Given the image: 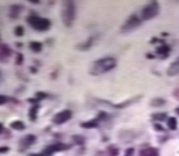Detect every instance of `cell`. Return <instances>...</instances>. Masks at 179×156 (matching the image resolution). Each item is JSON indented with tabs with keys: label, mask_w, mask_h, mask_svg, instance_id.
Segmentation results:
<instances>
[{
	"label": "cell",
	"mask_w": 179,
	"mask_h": 156,
	"mask_svg": "<svg viewBox=\"0 0 179 156\" xmlns=\"http://www.w3.org/2000/svg\"><path fill=\"white\" fill-rule=\"evenodd\" d=\"M118 62L113 57H105L95 61L90 68V74L92 76H100L112 71L117 67Z\"/></svg>",
	"instance_id": "6da1fadb"
},
{
	"label": "cell",
	"mask_w": 179,
	"mask_h": 156,
	"mask_svg": "<svg viewBox=\"0 0 179 156\" xmlns=\"http://www.w3.org/2000/svg\"><path fill=\"white\" fill-rule=\"evenodd\" d=\"M76 17V7L74 1H63L61 8V18L65 27H72Z\"/></svg>",
	"instance_id": "7a4b0ae2"
},
{
	"label": "cell",
	"mask_w": 179,
	"mask_h": 156,
	"mask_svg": "<svg viewBox=\"0 0 179 156\" xmlns=\"http://www.w3.org/2000/svg\"><path fill=\"white\" fill-rule=\"evenodd\" d=\"M26 23L30 25V27L37 32H46L52 25V23L49 19L46 17L38 16L36 15H31L27 16Z\"/></svg>",
	"instance_id": "3957f363"
},
{
	"label": "cell",
	"mask_w": 179,
	"mask_h": 156,
	"mask_svg": "<svg viewBox=\"0 0 179 156\" xmlns=\"http://www.w3.org/2000/svg\"><path fill=\"white\" fill-rule=\"evenodd\" d=\"M159 4L158 1H151L148 5H146L141 10V20L148 21L155 18L159 14Z\"/></svg>",
	"instance_id": "277c9868"
},
{
	"label": "cell",
	"mask_w": 179,
	"mask_h": 156,
	"mask_svg": "<svg viewBox=\"0 0 179 156\" xmlns=\"http://www.w3.org/2000/svg\"><path fill=\"white\" fill-rule=\"evenodd\" d=\"M141 25V18H139L137 15L133 14L131 16H130L123 23L122 25L120 26V32L122 34H130L134 32L136 29H138Z\"/></svg>",
	"instance_id": "5b68a950"
},
{
	"label": "cell",
	"mask_w": 179,
	"mask_h": 156,
	"mask_svg": "<svg viewBox=\"0 0 179 156\" xmlns=\"http://www.w3.org/2000/svg\"><path fill=\"white\" fill-rule=\"evenodd\" d=\"M142 96L141 95H139V96H135V97H132L130 99L125 100L124 102H121L120 104H112L111 102L108 100H103V99H97V100L99 101L100 103H102V104H107L109 105L110 107H112V108H119V109H122V108H126L130 106H132L133 104L135 103H138L139 101L141 100Z\"/></svg>",
	"instance_id": "8992f818"
},
{
	"label": "cell",
	"mask_w": 179,
	"mask_h": 156,
	"mask_svg": "<svg viewBox=\"0 0 179 156\" xmlns=\"http://www.w3.org/2000/svg\"><path fill=\"white\" fill-rule=\"evenodd\" d=\"M72 117H73V111L70 109H64V110L56 113L53 117L52 122L57 126H60V125L67 123L69 120H71Z\"/></svg>",
	"instance_id": "52a82bcc"
},
{
	"label": "cell",
	"mask_w": 179,
	"mask_h": 156,
	"mask_svg": "<svg viewBox=\"0 0 179 156\" xmlns=\"http://www.w3.org/2000/svg\"><path fill=\"white\" fill-rule=\"evenodd\" d=\"M70 147H71V145H65L63 143H57V144L51 145H48V146L45 147L41 152V154L43 156H52L54 153L68 150Z\"/></svg>",
	"instance_id": "ba28073f"
},
{
	"label": "cell",
	"mask_w": 179,
	"mask_h": 156,
	"mask_svg": "<svg viewBox=\"0 0 179 156\" xmlns=\"http://www.w3.org/2000/svg\"><path fill=\"white\" fill-rule=\"evenodd\" d=\"M35 142H36V136L35 135L28 134L19 140V147L20 149L26 150L31 145H33Z\"/></svg>",
	"instance_id": "9c48e42d"
},
{
	"label": "cell",
	"mask_w": 179,
	"mask_h": 156,
	"mask_svg": "<svg viewBox=\"0 0 179 156\" xmlns=\"http://www.w3.org/2000/svg\"><path fill=\"white\" fill-rule=\"evenodd\" d=\"M13 54V51L8 44H0V62H7Z\"/></svg>",
	"instance_id": "30bf717a"
},
{
	"label": "cell",
	"mask_w": 179,
	"mask_h": 156,
	"mask_svg": "<svg viewBox=\"0 0 179 156\" xmlns=\"http://www.w3.org/2000/svg\"><path fill=\"white\" fill-rule=\"evenodd\" d=\"M171 48L168 44H167L164 41L161 43V45L158 46L155 50V53L159 57L161 60H165L169 56Z\"/></svg>",
	"instance_id": "8fae6325"
},
{
	"label": "cell",
	"mask_w": 179,
	"mask_h": 156,
	"mask_svg": "<svg viewBox=\"0 0 179 156\" xmlns=\"http://www.w3.org/2000/svg\"><path fill=\"white\" fill-rule=\"evenodd\" d=\"M95 36H90L86 41L84 42H82V43H81V44H77L76 45V49L77 50H79V51H82V52H85V51H89L93 44H94V42H95Z\"/></svg>",
	"instance_id": "7c38bea8"
},
{
	"label": "cell",
	"mask_w": 179,
	"mask_h": 156,
	"mask_svg": "<svg viewBox=\"0 0 179 156\" xmlns=\"http://www.w3.org/2000/svg\"><path fill=\"white\" fill-rule=\"evenodd\" d=\"M167 74L169 77H175L179 74V57H177L171 64L168 66Z\"/></svg>",
	"instance_id": "4fadbf2b"
},
{
	"label": "cell",
	"mask_w": 179,
	"mask_h": 156,
	"mask_svg": "<svg viewBox=\"0 0 179 156\" xmlns=\"http://www.w3.org/2000/svg\"><path fill=\"white\" fill-rule=\"evenodd\" d=\"M23 7L20 5H12L9 9V17L12 19H17L23 11Z\"/></svg>",
	"instance_id": "5bb4252c"
},
{
	"label": "cell",
	"mask_w": 179,
	"mask_h": 156,
	"mask_svg": "<svg viewBox=\"0 0 179 156\" xmlns=\"http://www.w3.org/2000/svg\"><path fill=\"white\" fill-rule=\"evenodd\" d=\"M139 156H159V152L155 147L144 148L139 152Z\"/></svg>",
	"instance_id": "9a60e30c"
},
{
	"label": "cell",
	"mask_w": 179,
	"mask_h": 156,
	"mask_svg": "<svg viewBox=\"0 0 179 156\" xmlns=\"http://www.w3.org/2000/svg\"><path fill=\"white\" fill-rule=\"evenodd\" d=\"M39 109H40V105L39 104L32 105V107L30 108V109L28 111V117L32 122H35L36 119H37Z\"/></svg>",
	"instance_id": "2e32d148"
},
{
	"label": "cell",
	"mask_w": 179,
	"mask_h": 156,
	"mask_svg": "<svg viewBox=\"0 0 179 156\" xmlns=\"http://www.w3.org/2000/svg\"><path fill=\"white\" fill-rule=\"evenodd\" d=\"M100 125V122L96 118L90 120V121H87V122H83L81 124V126L82 128L85 129H92V128H97Z\"/></svg>",
	"instance_id": "e0dca14e"
},
{
	"label": "cell",
	"mask_w": 179,
	"mask_h": 156,
	"mask_svg": "<svg viewBox=\"0 0 179 156\" xmlns=\"http://www.w3.org/2000/svg\"><path fill=\"white\" fill-rule=\"evenodd\" d=\"M29 48L30 50L35 53H39L40 52H42L43 50V44L40 43V42H36V41H34V42H31L29 44Z\"/></svg>",
	"instance_id": "ac0fdd59"
},
{
	"label": "cell",
	"mask_w": 179,
	"mask_h": 156,
	"mask_svg": "<svg viewBox=\"0 0 179 156\" xmlns=\"http://www.w3.org/2000/svg\"><path fill=\"white\" fill-rule=\"evenodd\" d=\"M10 127L14 130H16V131H23L26 129V125L24 122L20 121V120H16V121H13L10 123Z\"/></svg>",
	"instance_id": "d6986e66"
},
{
	"label": "cell",
	"mask_w": 179,
	"mask_h": 156,
	"mask_svg": "<svg viewBox=\"0 0 179 156\" xmlns=\"http://www.w3.org/2000/svg\"><path fill=\"white\" fill-rule=\"evenodd\" d=\"M151 119L153 121H160L163 122L166 119H167V114L165 112H158L151 115Z\"/></svg>",
	"instance_id": "ffe728a7"
},
{
	"label": "cell",
	"mask_w": 179,
	"mask_h": 156,
	"mask_svg": "<svg viewBox=\"0 0 179 156\" xmlns=\"http://www.w3.org/2000/svg\"><path fill=\"white\" fill-rule=\"evenodd\" d=\"M167 127L169 130L175 131L177 128V120L174 117H170L167 120Z\"/></svg>",
	"instance_id": "44dd1931"
},
{
	"label": "cell",
	"mask_w": 179,
	"mask_h": 156,
	"mask_svg": "<svg viewBox=\"0 0 179 156\" xmlns=\"http://www.w3.org/2000/svg\"><path fill=\"white\" fill-rule=\"evenodd\" d=\"M166 103L167 101L163 98H155L150 101V106L154 108H160V107H163Z\"/></svg>",
	"instance_id": "7402d4cb"
},
{
	"label": "cell",
	"mask_w": 179,
	"mask_h": 156,
	"mask_svg": "<svg viewBox=\"0 0 179 156\" xmlns=\"http://www.w3.org/2000/svg\"><path fill=\"white\" fill-rule=\"evenodd\" d=\"M110 118V115L105 112V111H100L98 116L96 117V119L98 120L99 122H103V121H106Z\"/></svg>",
	"instance_id": "603a6c76"
},
{
	"label": "cell",
	"mask_w": 179,
	"mask_h": 156,
	"mask_svg": "<svg viewBox=\"0 0 179 156\" xmlns=\"http://www.w3.org/2000/svg\"><path fill=\"white\" fill-rule=\"evenodd\" d=\"M107 151H108V154H109L110 156H118L119 155V153H120L119 149L115 145H110V146L108 147Z\"/></svg>",
	"instance_id": "cb8c5ba5"
},
{
	"label": "cell",
	"mask_w": 179,
	"mask_h": 156,
	"mask_svg": "<svg viewBox=\"0 0 179 156\" xmlns=\"http://www.w3.org/2000/svg\"><path fill=\"white\" fill-rule=\"evenodd\" d=\"M14 34L17 37H22L25 34V28L22 25H17L14 29Z\"/></svg>",
	"instance_id": "d4e9b609"
},
{
	"label": "cell",
	"mask_w": 179,
	"mask_h": 156,
	"mask_svg": "<svg viewBox=\"0 0 179 156\" xmlns=\"http://www.w3.org/2000/svg\"><path fill=\"white\" fill-rule=\"evenodd\" d=\"M48 97H49V95H48L47 93L43 91H37L35 93V98L39 102L44 100V99H46Z\"/></svg>",
	"instance_id": "484cf974"
},
{
	"label": "cell",
	"mask_w": 179,
	"mask_h": 156,
	"mask_svg": "<svg viewBox=\"0 0 179 156\" xmlns=\"http://www.w3.org/2000/svg\"><path fill=\"white\" fill-rule=\"evenodd\" d=\"M73 140L74 141L76 145H82L86 141L85 137H83L82 135H73Z\"/></svg>",
	"instance_id": "4316f807"
},
{
	"label": "cell",
	"mask_w": 179,
	"mask_h": 156,
	"mask_svg": "<svg viewBox=\"0 0 179 156\" xmlns=\"http://www.w3.org/2000/svg\"><path fill=\"white\" fill-rule=\"evenodd\" d=\"M24 61H25V58H24V55L21 53H16V65L17 66H20L24 63Z\"/></svg>",
	"instance_id": "83f0119b"
},
{
	"label": "cell",
	"mask_w": 179,
	"mask_h": 156,
	"mask_svg": "<svg viewBox=\"0 0 179 156\" xmlns=\"http://www.w3.org/2000/svg\"><path fill=\"white\" fill-rule=\"evenodd\" d=\"M8 101H10V98L6 96V95H0V106L7 104Z\"/></svg>",
	"instance_id": "f1b7e54d"
},
{
	"label": "cell",
	"mask_w": 179,
	"mask_h": 156,
	"mask_svg": "<svg viewBox=\"0 0 179 156\" xmlns=\"http://www.w3.org/2000/svg\"><path fill=\"white\" fill-rule=\"evenodd\" d=\"M153 127H154V129H155L156 131H158V132H160V131H164V128H163V126H162L161 125H159V124H154Z\"/></svg>",
	"instance_id": "f546056e"
},
{
	"label": "cell",
	"mask_w": 179,
	"mask_h": 156,
	"mask_svg": "<svg viewBox=\"0 0 179 156\" xmlns=\"http://www.w3.org/2000/svg\"><path fill=\"white\" fill-rule=\"evenodd\" d=\"M134 154V148H129L125 152V156H133Z\"/></svg>",
	"instance_id": "4dcf8cb0"
},
{
	"label": "cell",
	"mask_w": 179,
	"mask_h": 156,
	"mask_svg": "<svg viewBox=\"0 0 179 156\" xmlns=\"http://www.w3.org/2000/svg\"><path fill=\"white\" fill-rule=\"evenodd\" d=\"M9 151V147L1 146L0 147V154H6Z\"/></svg>",
	"instance_id": "1f68e13d"
},
{
	"label": "cell",
	"mask_w": 179,
	"mask_h": 156,
	"mask_svg": "<svg viewBox=\"0 0 179 156\" xmlns=\"http://www.w3.org/2000/svg\"><path fill=\"white\" fill-rule=\"evenodd\" d=\"M29 70H30V71L32 72V73H36L38 71H37V68L36 67H30L29 68Z\"/></svg>",
	"instance_id": "d6a6232c"
},
{
	"label": "cell",
	"mask_w": 179,
	"mask_h": 156,
	"mask_svg": "<svg viewBox=\"0 0 179 156\" xmlns=\"http://www.w3.org/2000/svg\"><path fill=\"white\" fill-rule=\"evenodd\" d=\"M146 57H147L148 59H155V58H156V56L152 55L151 53H147V54H146Z\"/></svg>",
	"instance_id": "836d02e7"
},
{
	"label": "cell",
	"mask_w": 179,
	"mask_h": 156,
	"mask_svg": "<svg viewBox=\"0 0 179 156\" xmlns=\"http://www.w3.org/2000/svg\"><path fill=\"white\" fill-rule=\"evenodd\" d=\"M29 2L32 3V4H34V5H39V4L41 3L40 1H35V0H30Z\"/></svg>",
	"instance_id": "e575fe53"
},
{
	"label": "cell",
	"mask_w": 179,
	"mask_h": 156,
	"mask_svg": "<svg viewBox=\"0 0 179 156\" xmlns=\"http://www.w3.org/2000/svg\"><path fill=\"white\" fill-rule=\"evenodd\" d=\"M4 129H5V127H4V125H3L2 123H0V135L4 132Z\"/></svg>",
	"instance_id": "d590c367"
},
{
	"label": "cell",
	"mask_w": 179,
	"mask_h": 156,
	"mask_svg": "<svg viewBox=\"0 0 179 156\" xmlns=\"http://www.w3.org/2000/svg\"><path fill=\"white\" fill-rule=\"evenodd\" d=\"M23 43H19V42H17V43H16V46L17 47V48H22L23 47Z\"/></svg>",
	"instance_id": "8d00e7d4"
},
{
	"label": "cell",
	"mask_w": 179,
	"mask_h": 156,
	"mask_svg": "<svg viewBox=\"0 0 179 156\" xmlns=\"http://www.w3.org/2000/svg\"><path fill=\"white\" fill-rule=\"evenodd\" d=\"M28 156H43L41 154H30Z\"/></svg>",
	"instance_id": "74e56055"
},
{
	"label": "cell",
	"mask_w": 179,
	"mask_h": 156,
	"mask_svg": "<svg viewBox=\"0 0 179 156\" xmlns=\"http://www.w3.org/2000/svg\"><path fill=\"white\" fill-rule=\"evenodd\" d=\"M175 112H176V114H177V116H179V107L178 108H177L175 109Z\"/></svg>",
	"instance_id": "f35d334b"
},
{
	"label": "cell",
	"mask_w": 179,
	"mask_h": 156,
	"mask_svg": "<svg viewBox=\"0 0 179 156\" xmlns=\"http://www.w3.org/2000/svg\"><path fill=\"white\" fill-rule=\"evenodd\" d=\"M0 75H1V72H0Z\"/></svg>",
	"instance_id": "ab89813d"
}]
</instances>
